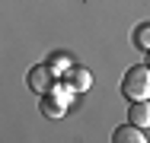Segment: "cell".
<instances>
[{"mask_svg":"<svg viewBox=\"0 0 150 143\" xmlns=\"http://www.w3.org/2000/svg\"><path fill=\"white\" fill-rule=\"evenodd\" d=\"M121 95L131 99V102H147V95H150V67L147 64H134L121 76Z\"/></svg>","mask_w":150,"mask_h":143,"instance_id":"cell-1","label":"cell"},{"mask_svg":"<svg viewBox=\"0 0 150 143\" xmlns=\"http://www.w3.org/2000/svg\"><path fill=\"white\" fill-rule=\"evenodd\" d=\"M128 124H134V127H150V102H131V108H128Z\"/></svg>","mask_w":150,"mask_h":143,"instance_id":"cell-4","label":"cell"},{"mask_svg":"<svg viewBox=\"0 0 150 143\" xmlns=\"http://www.w3.org/2000/svg\"><path fill=\"white\" fill-rule=\"evenodd\" d=\"M58 80L61 76L48 67V64H35V67L29 70V80H26V83H29V89L35 92V95H48V92L58 86Z\"/></svg>","mask_w":150,"mask_h":143,"instance_id":"cell-2","label":"cell"},{"mask_svg":"<svg viewBox=\"0 0 150 143\" xmlns=\"http://www.w3.org/2000/svg\"><path fill=\"white\" fill-rule=\"evenodd\" d=\"M45 64H48V67H51V70H54L58 76H64V73H67V70L74 67V60H70V54H67V51H54V54L45 60Z\"/></svg>","mask_w":150,"mask_h":143,"instance_id":"cell-7","label":"cell"},{"mask_svg":"<svg viewBox=\"0 0 150 143\" xmlns=\"http://www.w3.org/2000/svg\"><path fill=\"white\" fill-rule=\"evenodd\" d=\"M42 114H48V118H64V111H67V105L61 102L54 92H48V95H42Z\"/></svg>","mask_w":150,"mask_h":143,"instance_id":"cell-6","label":"cell"},{"mask_svg":"<svg viewBox=\"0 0 150 143\" xmlns=\"http://www.w3.org/2000/svg\"><path fill=\"white\" fill-rule=\"evenodd\" d=\"M131 41H134V48H137V51H144V54H147V51H150V22L134 26V32H131Z\"/></svg>","mask_w":150,"mask_h":143,"instance_id":"cell-8","label":"cell"},{"mask_svg":"<svg viewBox=\"0 0 150 143\" xmlns=\"http://www.w3.org/2000/svg\"><path fill=\"white\" fill-rule=\"evenodd\" d=\"M147 67H150V51H147Z\"/></svg>","mask_w":150,"mask_h":143,"instance_id":"cell-9","label":"cell"},{"mask_svg":"<svg viewBox=\"0 0 150 143\" xmlns=\"http://www.w3.org/2000/svg\"><path fill=\"white\" fill-rule=\"evenodd\" d=\"M112 143H147V134L141 127H134V124H125V127H115Z\"/></svg>","mask_w":150,"mask_h":143,"instance_id":"cell-5","label":"cell"},{"mask_svg":"<svg viewBox=\"0 0 150 143\" xmlns=\"http://www.w3.org/2000/svg\"><path fill=\"white\" fill-rule=\"evenodd\" d=\"M61 80H64V83H70L77 92H86V89L93 86V73L86 70V67H70V70H67Z\"/></svg>","mask_w":150,"mask_h":143,"instance_id":"cell-3","label":"cell"}]
</instances>
